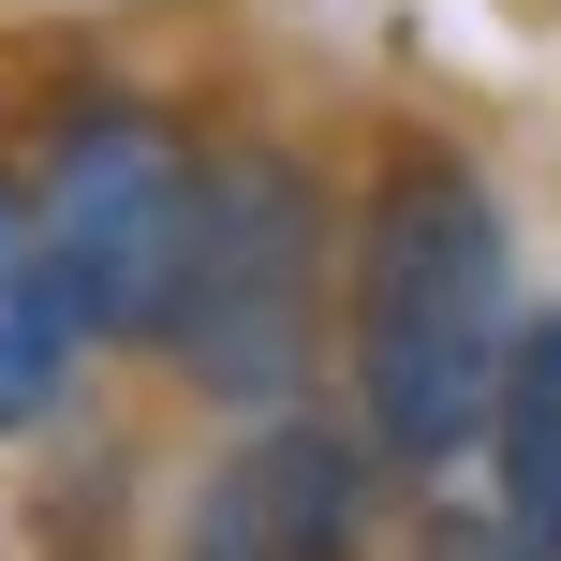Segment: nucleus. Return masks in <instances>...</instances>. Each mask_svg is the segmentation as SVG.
<instances>
[{"label":"nucleus","mask_w":561,"mask_h":561,"mask_svg":"<svg viewBox=\"0 0 561 561\" xmlns=\"http://www.w3.org/2000/svg\"><path fill=\"white\" fill-rule=\"evenodd\" d=\"M355 547H369V458L310 414H266L252 444H222L178 517V561H355Z\"/></svg>","instance_id":"nucleus-4"},{"label":"nucleus","mask_w":561,"mask_h":561,"mask_svg":"<svg viewBox=\"0 0 561 561\" xmlns=\"http://www.w3.org/2000/svg\"><path fill=\"white\" fill-rule=\"evenodd\" d=\"M310 325H325V193H310L280 148H237L207 163V207H193V266H178V369L207 399H296L310 369Z\"/></svg>","instance_id":"nucleus-3"},{"label":"nucleus","mask_w":561,"mask_h":561,"mask_svg":"<svg viewBox=\"0 0 561 561\" xmlns=\"http://www.w3.org/2000/svg\"><path fill=\"white\" fill-rule=\"evenodd\" d=\"M193 207H207V163L148 104H75L45 134V163H30V237H45V266H59L75 340H163L178 325Z\"/></svg>","instance_id":"nucleus-2"},{"label":"nucleus","mask_w":561,"mask_h":561,"mask_svg":"<svg viewBox=\"0 0 561 561\" xmlns=\"http://www.w3.org/2000/svg\"><path fill=\"white\" fill-rule=\"evenodd\" d=\"M517 252H503V207L473 193V163H385L355 222V414L385 458L444 473L458 444L488 428L517 355Z\"/></svg>","instance_id":"nucleus-1"},{"label":"nucleus","mask_w":561,"mask_h":561,"mask_svg":"<svg viewBox=\"0 0 561 561\" xmlns=\"http://www.w3.org/2000/svg\"><path fill=\"white\" fill-rule=\"evenodd\" d=\"M75 369V310H59V266L30 237V193L0 178V428H30Z\"/></svg>","instance_id":"nucleus-6"},{"label":"nucleus","mask_w":561,"mask_h":561,"mask_svg":"<svg viewBox=\"0 0 561 561\" xmlns=\"http://www.w3.org/2000/svg\"><path fill=\"white\" fill-rule=\"evenodd\" d=\"M488 488H503V547L561 561V310H533L488 399Z\"/></svg>","instance_id":"nucleus-5"}]
</instances>
